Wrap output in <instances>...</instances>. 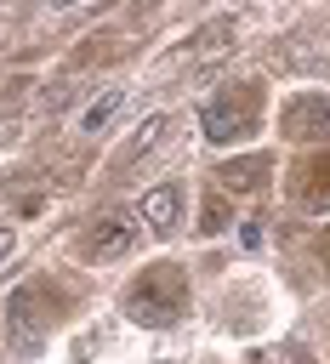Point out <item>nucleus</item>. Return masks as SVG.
<instances>
[{
	"label": "nucleus",
	"instance_id": "nucleus-1",
	"mask_svg": "<svg viewBox=\"0 0 330 364\" xmlns=\"http://www.w3.org/2000/svg\"><path fill=\"white\" fill-rule=\"evenodd\" d=\"M182 301H188V279H182V267H171V262L148 267V279H137L131 296H125L131 318H137V324H154V330L176 324V318H182Z\"/></svg>",
	"mask_w": 330,
	"mask_h": 364
},
{
	"label": "nucleus",
	"instance_id": "nucleus-2",
	"mask_svg": "<svg viewBox=\"0 0 330 364\" xmlns=\"http://www.w3.org/2000/svg\"><path fill=\"white\" fill-rule=\"evenodd\" d=\"M199 125H205L211 142H239V136H250V131H256V85H233V91L211 97V102L199 108Z\"/></svg>",
	"mask_w": 330,
	"mask_h": 364
},
{
	"label": "nucleus",
	"instance_id": "nucleus-3",
	"mask_svg": "<svg viewBox=\"0 0 330 364\" xmlns=\"http://www.w3.org/2000/svg\"><path fill=\"white\" fill-rule=\"evenodd\" d=\"M279 131H284L290 142H319V136H330V97H324V91H296V97L284 102V114H279Z\"/></svg>",
	"mask_w": 330,
	"mask_h": 364
},
{
	"label": "nucleus",
	"instance_id": "nucleus-4",
	"mask_svg": "<svg viewBox=\"0 0 330 364\" xmlns=\"http://www.w3.org/2000/svg\"><path fill=\"white\" fill-rule=\"evenodd\" d=\"M176 216H182V188L176 182H159L137 199V222L148 233H176Z\"/></svg>",
	"mask_w": 330,
	"mask_h": 364
},
{
	"label": "nucleus",
	"instance_id": "nucleus-5",
	"mask_svg": "<svg viewBox=\"0 0 330 364\" xmlns=\"http://www.w3.org/2000/svg\"><path fill=\"white\" fill-rule=\"evenodd\" d=\"M233 34H239V23L233 17H216V23H205L188 46H193V68H211V63H222L228 57V46H233Z\"/></svg>",
	"mask_w": 330,
	"mask_h": 364
},
{
	"label": "nucleus",
	"instance_id": "nucleus-6",
	"mask_svg": "<svg viewBox=\"0 0 330 364\" xmlns=\"http://www.w3.org/2000/svg\"><path fill=\"white\" fill-rule=\"evenodd\" d=\"M131 239H137V228H125V216H102V222H91L85 250H91V256H125Z\"/></svg>",
	"mask_w": 330,
	"mask_h": 364
},
{
	"label": "nucleus",
	"instance_id": "nucleus-7",
	"mask_svg": "<svg viewBox=\"0 0 330 364\" xmlns=\"http://www.w3.org/2000/svg\"><path fill=\"white\" fill-rule=\"evenodd\" d=\"M216 182H222V188H233V193L262 188V182H267V154H245V159L222 165V171H216Z\"/></svg>",
	"mask_w": 330,
	"mask_h": 364
},
{
	"label": "nucleus",
	"instance_id": "nucleus-8",
	"mask_svg": "<svg viewBox=\"0 0 330 364\" xmlns=\"http://www.w3.org/2000/svg\"><path fill=\"white\" fill-rule=\"evenodd\" d=\"M6 318H11V336H17V347H34V341H40L34 290H11V301H6Z\"/></svg>",
	"mask_w": 330,
	"mask_h": 364
},
{
	"label": "nucleus",
	"instance_id": "nucleus-9",
	"mask_svg": "<svg viewBox=\"0 0 330 364\" xmlns=\"http://www.w3.org/2000/svg\"><path fill=\"white\" fill-rule=\"evenodd\" d=\"M119 108H125V91H102V97H97V102H91L85 114H80V131H85V136H97V131H108Z\"/></svg>",
	"mask_w": 330,
	"mask_h": 364
},
{
	"label": "nucleus",
	"instance_id": "nucleus-10",
	"mask_svg": "<svg viewBox=\"0 0 330 364\" xmlns=\"http://www.w3.org/2000/svg\"><path fill=\"white\" fill-rule=\"evenodd\" d=\"M165 125H171V119H165V114H148V119H142V125H137V136H131V142H125V154H119V159H137V154H148V148H154V142H159V136H165Z\"/></svg>",
	"mask_w": 330,
	"mask_h": 364
},
{
	"label": "nucleus",
	"instance_id": "nucleus-11",
	"mask_svg": "<svg viewBox=\"0 0 330 364\" xmlns=\"http://www.w3.org/2000/svg\"><path fill=\"white\" fill-rule=\"evenodd\" d=\"M222 228H228V199L216 193V199L205 205V233H222Z\"/></svg>",
	"mask_w": 330,
	"mask_h": 364
},
{
	"label": "nucleus",
	"instance_id": "nucleus-12",
	"mask_svg": "<svg viewBox=\"0 0 330 364\" xmlns=\"http://www.w3.org/2000/svg\"><path fill=\"white\" fill-rule=\"evenodd\" d=\"M11 245H17V233H11V228H0V262L11 256Z\"/></svg>",
	"mask_w": 330,
	"mask_h": 364
},
{
	"label": "nucleus",
	"instance_id": "nucleus-13",
	"mask_svg": "<svg viewBox=\"0 0 330 364\" xmlns=\"http://www.w3.org/2000/svg\"><path fill=\"white\" fill-rule=\"evenodd\" d=\"M57 6H80V0H57Z\"/></svg>",
	"mask_w": 330,
	"mask_h": 364
}]
</instances>
